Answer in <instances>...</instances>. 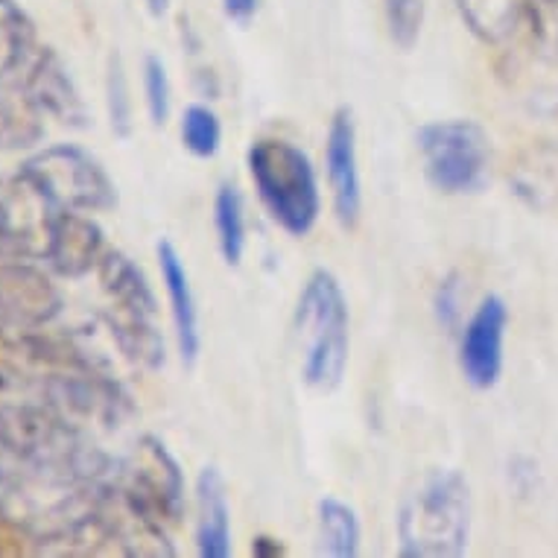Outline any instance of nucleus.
<instances>
[{"label":"nucleus","instance_id":"1","mask_svg":"<svg viewBox=\"0 0 558 558\" xmlns=\"http://www.w3.org/2000/svg\"><path fill=\"white\" fill-rule=\"evenodd\" d=\"M0 448L38 474L71 480L85 488H102V480L111 474L109 459L88 448L74 422L50 403L0 410Z\"/></svg>","mask_w":558,"mask_h":558},{"label":"nucleus","instance_id":"2","mask_svg":"<svg viewBox=\"0 0 558 558\" xmlns=\"http://www.w3.org/2000/svg\"><path fill=\"white\" fill-rule=\"evenodd\" d=\"M471 485L457 468L424 474L398 512V553L403 558H457L471 541Z\"/></svg>","mask_w":558,"mask_h":558},{"label":"nucleus","instance_id":"3","mask_svg":"<svg viewBox=\"0 0 558 558\" xmlns=\"http://www.w3.org/2000/svg\"><path fill=\"white\" fill-rule=\"evenodd\" d=\"M295 339L302 354L304 384L316 392H333L348 368L351 316L337 275L328 269H316L299 295Z\"/></svg>","mask_w":558,"mask_h":558},{"label":"nucleus","instance_id":"4","mask_svg":"<svg viewBox=\"0 0 558 558\" xmlns=\"http://www.w3.org/2000/svg\"><path fill=\"white\" fill-rule=\"evenodd\" d=\"M246 161L269 217L293 238L311 234L319 220L322 196L307 153L281 137H260L248 147Z\"/></svg>","mask_w":558,"mask_h":558},{"label":"nucleus","instance_id":"5","mask_svg":"<svg viewBox=\"0 0 558 558\" xmlns=\"http://www.w3.org/2000/svg\"><path fill=\"white\" fill-rule=\"evenodd\" d=\"M21 175L45 193L56 211H111L118 187L106 167L76 144H56L21 165Z\"/></svg>","mask_w":558,"mask_h":558},{"label":"nucleus","instance_id":"6","mask_svg":"<svg viewBox=\"0 0 558 558\" xmlns=\"http://www.w3.org/2000/svg\"><path fill=\"white\" fill-rule=\"evenodd\" d=\"M424 173L436 191L462 196L483 191L492 165V141L474 120H436L418 129Z\"/></svg>","mask_w":558,"mask_h":558},{"label":"nucleus","instance_id":"7","mask_svg":"<svg viewBox=\"0 0 558 558\" xmlns=\"http://www.w3.org/2000/svg\"><path fill=\"white\" fill-rule=\"evenodd\" d=\"M118 488L126 512L153 523H175L184 512V474L167 445L141 436L135 457L120 468Z\"/></svg>","mask_w":558,"mask_h":558},{"label":"nucleus","instance_id":"8","mask_svg":"<svg viewBox=\"0 0 558 558\" xmlns=\"http://www.w3.org/2000/svg\"><path fill=\"white\" fill-rule=\"evenodd\" d=\"M509 307L500 295H485L459 339V368L474 389H492L504 375Z\"/></svg>","mask_w":558,"mask_h":558},{"label":"nucleus","instance_id":"9","mask_svg":"<svg viewBox=\"0 0 558 558\" xmlns=\"http://www.w3.org/2000/svg\"><path fill=\"white\" fill-rule=\"evenodd\" d=\"M62 293L45 269L24 260L0 264V322L38 330L62 313Z\"/></svg>","mask_w":558,"mask_h":558},{"label":"nucleus","instance_id":"10","mask_svg":"<svg viewBox=\"0 0 558 558\" xmlns=\"http://www.w3.org/2000/svg\"><path fill=\"white\" fill-rule=\"evenodd\" d=\"M325 170H328L330 196L339 226L354 229L363 214V182L357 161V123L351 109H337L325 137Z\"/></svg>","mask_w":558,"mask_h":558},{"label":"nucleus","instance_id":"11","mask_svg":"<svg viewBox=\"0 0 558 558\" xmlns=\"http://www.w3.org/2000/svg\"><path fill=\"white\" fill-rule=\"evenodd\" d=\"M106 255L102 229L83 211H56L45 243V260L62 278H83Z\"/></svg>","mask_w":558,"mask_h":558},{"label":"nucleus","instance_id":"12","mask_svg":"<svg viewBox=\"0 0 558 558\" xmlns=\"http://www.w3.org/2000/svg\"><path fill=\"white\" fill-rule=\"evenodd\" d=\"M29 97L36 106L45 111L47 118L59 120L64 126L85 129L88 126V106H85L83 94L76 88L74 76L62 62V56L56 53L53 47L38 50L36 59L29 62V74L24 80Z\"/></svg>","mask_w":558,"mask_h":558},{"label":"nucleus","instance_id":"13","mask_svg":"<svg viewBox=\"0 0 558 558\" xmlns=\"http://www.w3.org/2000/svg\"><path fill=\"white\" fill-rule=\"evenodd\" d=\"M158 266H161V281H165L167 299H170V316H173L175 345L182 354L184 366H193L199 360L202 351V328H199V307L193 295L191 275L184 266L179 248L170 240L158 243Z\"/></svg>","mask_w":558,"mask_h":558},{"label":"nucleus","instance_id":"14","mask_svg":"<svg viewBox=\"0 0 558 558\" xmlns=\"http://www.w3.org/2000/svg\"><path fill=\"white\" fill-rule=\"evenodd\" d=\"M196 549L202 558L231 556L229 485L220 468H202L196 476Z\"/></svg>","mask_w":558,"mask_h":558},{"label":"nucleus","instance_id":"15","mask_svg":"<svg viewBox=\"0 0 558 558\" xmlns=\"http://www.w3.org/2000/svg\"><path fill=\"white\" fill-rule=\"evenodd\" d=\"M97 275H100L102 293L109 295L111 311L141 316V319H158L156 293L132 257L118 248H106V255L97 264Z\"/></svg>","mask_w":558,"mask_h":558},{"label":"nucleus","instance_id":"16","mask_svg":"<svg viewBox=\"0 0 558 558\" xmlns=\"http://www.w3.org/2000/svg\"><path fill=\"white\" fill-rule=\"evenodd\" d=\"M45 137V111L29 97L27 85L0 80V153L36 147Z\"/></svg>","mask_w":558,"mask_h":558},{"label":"nucleus","instance_id":"17","mask_svg":"<svg viewBox=\"0 0 558 558\" xmlns=\"http://www.w3.org/2000/svg\"><path fill=\"white\" fill-rule=\"evenodd\" d=\"M532 0H457L465 27L485 45H504L526 24Z\"/></svg>","mask_w":558,"mask_h":558},{"label":"nucleus","instance_id":"18","mask_svg":"<svg viewBox=\"0 0 558 558\" xmlns=\"http://www.w3.org/2000/svg\"><path fill=\"white\" fill-rule=\"evenodd\" d=\"M36 50V21L19 0H0V80H12Z\"/></svg>","mask_w":558,"mask_h":558},{"label":"nucleus","instance_id":"19","mask_svg":"<svg viewBox=\"0 0 558 558\" xmlns=\"http://www.w3.org/2000/svg\"><path fill=\"white\" fill-rule=\"evenodd\" d=\"M214 229H217L222 260L238 266L246 252V211H243V196L234 184H220L214 196Z\"/></svg>","mask_w":558,"mask_h":558},{"label":"nucleus","instance_id":"20","mask_svg":"<svg viewBox=\"0 0 558 558\" xmlns=\"http://www.w3.org/2000/svg\"><path fill=\"white\" fill-rule=\"evenodd\" d=\"M360 518L337 497L319 500V538L322 549L333 558H354L360 553Z\"/></svg>","mask_w":558,"mask_h":558},{"label":"nucleus","instance_id":"21","mask_svg":"<svg viewBox=\"0 0 558 558\" xmlns=\"http://www.w3.org/2000/svg\"><path fill=\"white\" fill-rule=\"evenodd\" d=\"M29 368H41L36 337L0 322V392L24 384Z\"/></svg>","mask_w":558,"mask_h":558},{"label":"nucleus","instance_id":"22","mask_svg":"<svg viewBox=\"0 0 558 558\" xmlns=\"http://www.w3.org/2000/svg\"><path fill=\"white\" fill-rule=\"evenodd\" d=\"M182 144L196 158H214L220 153L222 126L217 111L205 102H191L182 114Z\"/></svg>","mask_w":558,"mask_h":558},{"label":"nucleus","instance_id":"23","mask_svg":"<svg viewBox=\"0 0 558 558\" xmlns=\"http://www.w3.org/2000/svg\"><path fill=\"white\" fill-rule=\"evenodd\" d=\"M106 106H109L111 132L118 137L132 135L135 109H132V92H129L126 68L118 53L109 56V71H106Z\"/></svg>","mask_w":558,"mask_h":558},{"label":"nucleus","instance_id":"24","mask_svg":"<svg viewBox=\"0 0 558 558\" xmlns=\"http://www.w3.org/2000/svg\"><path fill=\"white\" fill-rule=\"evenodd\" d=\"M144 100H147V114L153 126H165L170 120V106H173V85H170L161 56L156 53L144 59Z\"/></svg>","mask_w":558,"mask_h":558},{"label":"nucleus","instance_id":"25","mask_svg":"<svg viewBox=\"0 0 558 558\" xmlns=\"http://www.w3.org/2000/svg\"><path fill=\"white\" fill-rule=\"evenodd\" d=\"M424 10H427L424 0H384L386 27H389L395 45L410 50L418 41L424 27Z\"/></svg>","mask_w":558,"mask_h":558},{"label":"nucleus","instance_id":"26","mask_svg":"<svg viewBox=\"0 0 558 558\" xmlns=\"http://www.w3.org/2000/svg\"><path fill=\"white\" fill-rule=\"evenodd\" d=\"M523 27H530L535 45L544 53L558 59V0H532Z\"/></svg>","mask_w":558,"mask_h":558},{"label":"nucleus","instance_id":"27","mask_svg":"<svg viewBox=\"0 0 558 558\" xmlns=\"http://www.w3.org/2000/svg\"><path fill=\"white\" fill-rule=\"evenodd\" d=\"M459 307H462V293H459L457 275H450L441 281L439 293H436V313H439L441 325L453 328L459 319Z\"/></svg>","mask_w":558,"mask_h":558},{"label":"nucleus","instance_id":"28","mask_svg":"<svg viewBox=\"0 0 558 558\" xmlns=\"http://www.w3.org/2000/svg\"><path fill=\"white\" fill-rule=\"evenodd\" d=\"M222 10H226V15H229L231 21L248 24V21L255 19L257 0H222Z\"/></svg>","mask_w":558,"mask_h":558},{"label":"nucleus","instance_id":"29","mask_svg":"<svg viewBox=\"0 0 558 558\" xmlns=\"http://www.w3.org/2000/svg\"><path fill=\"white\" fill-rule=\"evenodd\" d=\"M21 532L15 530V523L7 521L3 514H0V553H15L21 549Z\"/></svg>","mask_w":558,"mask_h":558},{"label":"nucleus","instance_id":"30","mask_svg":"<svg viewBox=\"0 0 558 558\" xmlns=\"http://www.w3.org/2000/svg\"><path fill=\"white\" fill-rule=\"evenodd\" d=\"M252 553H255V556H284V547L275 538L260 535V538H255V544H252Z\"/></svg>","mask_w":558,"mask_h":558},{"label":"nucleus","instance_id":"31","mask_svg":"<svg viewBox=\"0 0 558 558\" xmlns=\"http://www.w3.org/2000/svg\"><path fill=\"white\" fill-rule=\"evenodd\" d=\"M0 257H19V248L12 243L10 231H7L3 222H0Z\"/></svg>","mask_w":558,"mask_h":558},{"label":"nucleus","instance_id":"32","mask_svg":"<svg viewBox=\"0 0 558 558\" xmlns=\"http://www.w3.org/2000/svg\"><path fill=\"white\" fill-rule=\"evenodd\" d=\"M147 3V10L156 15V19H161V15H167V10H170V3L173 0H144Z\"/></svg>","mask_w":558,"mask_h":558},{"label":"nucleus","instance_id":"33","mask_svg":"<svg viewBox=\"0 0 558 558\" xmlns=\"http://www.w3.org/2000/svg\"><path fill=\"white\" fill-rule=\"evenodd\" d=\"M3 480H7V476H3V471H0V488H3Z\"/></svg>","mask_w":558,"mask_h":558}]
</instances>
